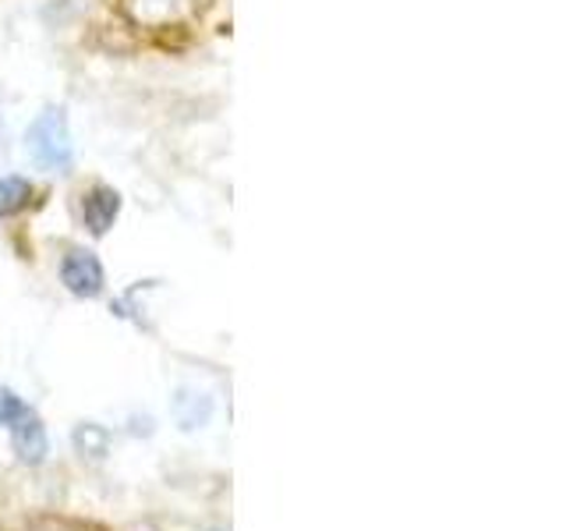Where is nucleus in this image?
I'll return each mask as SVG.
<instances>
[{"label":"nucleus","mask_w":566,"mask_h":531,"mask_svg":"<svg viewBox=\"0 0 566 531\" xmlns=\"http://www.w3.org/2000/svg\"><path fill=\"white\" fill-rule=\"evenodd\" d=\"M29 153L40 167L46 170H71V159H75V146H71V132H67V121L61 111H43L40 117L32 121L29 128Z\"/></svg>","instance_id":"obj_1"},{"label":"nucleus","mask_w":566,"mask_h":531,"mask_svg":"<svg viewBox=\"0 0 566 531\" xmlns=\"http://www.w3.org/2000/svg\"><path fill=\"white\" fill-rule=\"evenodd\" d=\"M61 280L64 288L71 294L78 298H96L103 291V266L93 252H82V248H75V252H67L64 262H61Z\"/></svg>","instance_id":"obj_2"},{"label":"nucleus","mask_w":566,"mask_h":531,"mask_svg":"<svg viewBox=\"0 0 566 531\" xmlns=\"http://www.w3.org/2000/svg\"><path fill=\"white\" fill-rule=\"evenodd\" d=\"M11 442H14V454L22 457L25 465H40V460L46 457V450H50L46 429H43V421L35 418V412H29V407L11 421Z\"/></svg>","instance_id":"obj_3"},{"label":"nucleus","mask_w":566,"mask_h":531,"mask_svg":"<svg viewBox=\"0 0 566 531\" xmlns=\"http://www.w3.org/2000/svg\"><path fill=\"white\" fill-rule=\"evenodd\" d=\"M117 212H120V195L114 188H106V185H96L82 199V220H85L88 230H93V235H106V230L114 227Z\"/></svg>","instance_id":"obj_4"},{"label":"nucleus","mask_w":566,"mask_h":531,"mask_svg":"<svg viewBox=\"0 0 566 531\" xmlns=\"http://www.w3.org/2000/svg\"><path fill=\"white\" fill-rule=\"evenodd\" d=\"M174 412H177V421H181V429H202L212 415V400L206 394H191V389H181L174 400Z\"/></svg>","instance_id":"obj_5"},{"label":"nucleus","mask_w":566,"mask_h":531,"mask_svg":"<svg viewBox=\"0 0 566 531\" xmlns=\"http://www.w3.org/2000/svg\"><path fill=\"white\" fill-rule=\"evenodd\" d=\"M32 199V185L25 177H0V217H14Z\"/></svg>","instance_id":"obj_6"},{"label":"nucleus","mask_w":566,"mask_h":531,"mask_svg":"<svg viewBox=\"0 0 566 531\" xmlns=\"http://www.w3.org/2000/svg\"><path fill=\"white\" fill-rule=\"evenodd\" d=\"M75 447H78L82 457L88 454L93 460H103L106 450H111V436H106L103 425L85 421V425H78V429H75Z\"/></svg>","instance_id":"obj_7"},{"label":"nucleus","mask_w":566,"mask_h":531,"mask_svg":"<svg viewBox=\"0 0 566 531\" xmlns=\"http://www.w3.org/2000/svg\"><path fill=\"white\" fill-rule=\"evenodd\" d=\"M22 412H25V404L18 400L11 389H0V425H11Z\"/></svg>","instance_id":"obj_8"}]
</instances>
